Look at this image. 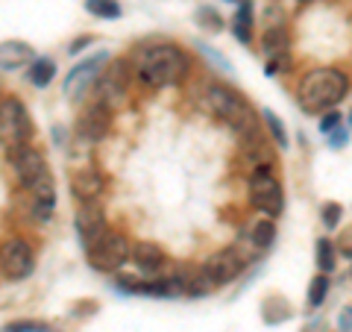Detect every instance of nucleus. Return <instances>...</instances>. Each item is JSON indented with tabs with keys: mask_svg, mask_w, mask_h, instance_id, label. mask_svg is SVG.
Returning <instances> with one entry per match:
<instances>
[{
	"mask_svg": "<svg viewBox=\"0 0 352 332\" xmlns=\"http://www.w3.org/2000/svg\"><path fill=\"white\" fill-rule=\"evenodd\" d=\"M36 50L27 41H3L0 44V71H12L21 65H32Z\"/></svg>",
	"mask_w": 352,
	"mask_h": 332,
	"instance_id": "17",
	"label": "nucleus"
},
{
	"mask_svg": "<svg viewBox=\"0 0 352 332\" xmlns=\"http://www.w3.org/2000/svg\"><path fill=\"white\" fill-rule=\"evenodd\" d=\"M94 94H97V101L106 103L109 109L124 106L126 94H129V65L124 59H115L109 68H103L97 74Z\"/></svg>",
	"mask_w": 352,
	"mask_h": 332,
	"instance_id": "7",
	"label": "nucleus"
},
{
	"mask_svg": "<svg viewBox=\"0 0 352 332\" xmlns=\"http://www.w3.org/2000/svg\"><path fill=\"white\" fill-rule=\"evenodd\" d=\"M244 271V259H241V253L232 250V247H226V250H217L214 256H208L203 262V273H206V280L214 285H226V282H232L235 276Z\"/></svg>",
	"mask_w": 352,
	"mask_h": 332,
	"instance_id": "11",
	"label": "nucleus"
},
{
	"mask_svg": "<svg viewBox=\"0 0 352 332\" xmlns=\"http://www.w3.org/2000/svg\"><path fill=\"white\" fill-rule=\"evenodd\" d=\"M203 106L214 118L223 121V124L232 129L235 136H241V138H256V132H258L256 112H252V106L238 92H232V88H226V85H220V83H212V85L206 88V94H203Z\"/></svg>",
	"mask_w": 352,
	"mask_h": 332,
	"instance_id": "3",
	"label": "nucleus"
},
{
	"mask_svg": "<svg viewBox=\"0 0 352 332\" xmlns=\"http://www.w3.org/2000/svg\"><path fill=\"white\" fill-rule=\"evenodd\" d=\"M112 112H115V109H109L100 101H94L91 106H85V112L80 115V121H76V136H80V141L97 145L100 138H106L109 127H112Z\"/></svg>",
	"mask_w": 352,
	"mask_h": 332,
	"instance_id": "10",
	"label": "nucleus"
},
{
	"mask_svg": "<svg viewBox=\"0 0 352 332\" xmlns=\"http://www.w3.org/2000/svg\"><path fill=\"white\" fill-rule=\"evenodd\" d=\"M340 212H344V209H340V203H326V206H323V227H326V229H335V227L340 224Z\"/></svg>",
	"mask_w": 352,
	"mask_h": 332,
	"instance_id": "28",
	"label": "nucleus"
},
{
	"mask_svg": "<svg viewBox=\"0 0 352 332\" xmlns=\"http://www.w3.org/2000/svg\"><path fill=\"white\" fill-rule=\"evenodd\" d=\"M138 80L150 85V88H168V85H179L188 80L191 74V59L188 53L176 44H156L147 48L138 56Z\"/></svg>",
	"mask_w": 352,
	"mask_h": 332,
	"instance_id": "1",
	"label": "nucleus"
},
{
	"mask_svg": "<svg viewBox=\"0 0 352 332\" xmlns=\"http://www.w3.org/2000/svg\"><path fill=\"white\" fill-rule=\"evenodd\" d=\"M250 203L267 218L282 215L285 194H282V183L276 180V174L270 171V165H256V168H252V174H250Z\"/></svg>",
	"mask_w": 352,
	"mask_h": 332,
	"instance_id": "4",
	"label": "nucleus"
},
{
	"mask_svg": "<svg viewBox=\"0 0 352 332\" xmlns=\"http://www.w3.org/2000/svg\"><path fill=\"white\" fill-rule=\"evenodd\" d=\"M340 127V115L338 112H332V109H329V112L320 118V132H335Z\"/></svg>",
	"mask_w": 352,
	"mask_h": 332,
	"instance_id": "29",
	"label": "nucleus"
},
{
	"mask_svg": "<svg viewBox=\"0 0 352 332\" xmlns=\"http://www.w3.org/2000/svg\"><path fill=\"white\" fill-rule=\"evenodd\" d=\"M261 48L270 56L267 74H279L285 65H288V48H291L288 30H285V27H270L267 32H264V39H261Z\"/></svg>",
	"mask_w": 352,
	"mask_h": 332,
	"instance_id": "13",
	"label": "nucleus"
},
{
	"mask_svg": "<svg viewBox=\"0 0 352 332\" xmlns=\"http://www.w3.org/2000/svg\"><path fill=\"white\" fill-rule=\"evenodd\" d=\"M103 188H106L103 174L94 171V168H82V171H76V174L71 176V191H74V197H76L80 203L97 200V197L103 194Z\"/></svg>",
	"mask_w": 352,
	"mask_h": 332,
	"instance_id": "15",
	"label": "nucleus"
},
{
	"mask_svg": "<svg viewBox=\"0 0 352 332\" xmlns=\"http://www.w3.org/2000/svg\"><path fill=\"white\" fill-rule=\"evenodd\" d=\"M74 227L76 232H80V238H82V245H94L97 238L106 232V212H103V206L91 200V203H82L80 209H76V218H74Z\"/></svg>",
	"mask_w": 352,
	"mask_h": 332,
	"instance_id": "12",
	"label": "nucleus"
},
{
	"mask_svg": "<svg viewBox=\"0 0 352 332\" xmlns=\"http://www.w3.org/2000/svg\"><path fill=\"white\" fill-rule=\"evenodd\" d=\"M30 136H32V121H30L27 106L12 94L3 97L0 101V145L12 150V147L27 145Z\"/></svg>",
	"mask_w": 352,
	"mask_h": 332,
	"instance_id": "5",
	"label": "nucleus"
},
{
	"mask_svg": "<svg viewBox=\"0 0 352 332\" xmlns=\"http://www.w3.org/2000/svg\"><path fill=\"white\" fill-rule=\"evenodd\" d=\"M3 332H53V329L47 324H38V320H15Z\"/></svg>",
	"mask_w": 352,
	"mask_h": 332,
	"instance_id": "27",
	"label": "nucleus"
},
{
	"mask_svg": "<svg viewBox=\"0 0 352 332\" xmlns=\"http://www.w3.org/2000/svg\"><path fill=\"white\" fill-rule=\"evenodd\" d=\"M340 253L352 259V227L344 232V236H340Z\"/></svg>",
	"mask_w": 352,
	"mask_h": 332,
	"instance_id": "30",
	"label": "nucleus"
},
{
	"mask_svg": "<svg viewBox=\"0 0 352 332\" xmlns=\"http://www.w3.org/2000/svg\"><path fill=\"white\" fill-rule=\"evenodd\" d=\"M197 21H200L206 30H212V32H217L220 24H223V21H220V15L214 12L212 6H200V9H197Z\"/></svg>",
	"mask_w": 352,
	"mask_h": 332,
	"instance_id": "26",
	"label": "nucleus"
},
{
	"mask_svg": "<svg viewBox=\"0 0 352 332\" xmlns=\"http://www.w3.org/2000/svg\"><path fill=\"white\" fill-rule=\"evenodd\" d=\"M338 256H335V247H332V241L329 238H320L317 241V268H320L323 273H332L335 271V262Z\"/></svg>",
	"mask_w": 352,
	"mask_h": 332,
	"instance_id": "22",
	"label": "nucleus"
},
{
	"mask_svg": "<svg viewBox=\"0 0 352 332\" xmlns=\"http://www.w3.org/2000/svg\"><path fill=\"white\" fill-rule=\"evenodd\" d=\"M94 39L91 36H85V39H80V41H74V48H71V53H80L82 48H85V44H91Z\"/></svg>",
	"mask_w": 352,
	"mask_h": 332,
	"instance_id": "33",
	"label": "nucleus"
},
{
	"mask_svg": "<svg viewBox=\"0 0 352 332\" xmlns=\"http://www.w3.org/2000/svg\"><path fill=\"white\" fill-rule=\"evenodd\" d=\"M273 238H276V227H273V220H258L256 227H252V245L256 247H270Z\"/></svg>",
	"mask_w": 352,
	"mask_h": 332,
	"instance_id": "23",
	"label": "nucleus"
},
{
	"mask_svg": "<svg viewBox=\"0 0 352 332\" xmlns=\"http://www.w3.org/2000/svg\"><path fill=\"white\" fill-rule=\"evenodd\" d=\"M30 191H32V215H36L38 220H50L53 209H56V188H53L50 174L41 176Z\"/></svg>",
	"mask_w": 352,
	"mask_h": 332,
	"instance_id": "16",
	"label": "nucleus"
},
{
	"mask_svg": "<svg viewBox=\"0 0 352 332\" xmlns=\"http://www.w3.org/2000/svg\"><path fill=\"white\" fill-rule=\"evenodd\" d=\"M300 3H308V0H300Z\"/></svg>",
	"mask_w": 352,
	"mask_h": 332,
	"instance_id": "35",
	"label": "nucleus"
},
{
	"mask_svg": "<svg viewBox=\"0 0 352 332\" xmlns=\"http://www.w3.org/2000/svg\"><path fill=\"white\" fill-rule=\"evenodd\" d=\"M32 268H36V256L24 238H6L0 245V271L6 280H27Z\"/></svg>",
	"mask_w": 352,
	"mask_h": 332,
	"instance_id": "8",
	"label": "nucleus"
},
{
	"mask_svg": "<svg viewBox=\"0 0 352 332\" xmlns=\"http://www.w3.org/2000/svg\"><path fill=\"white\" fill-rule=\"evenodd\" d=\"M349 121H352V115H349Z\"/></svg>",
	"mask_w": 352,
	"mask_h": 332,
	"instance_id": "36",
	"label": "nucleus"
},
{
	"mask_svg": "<svg viewBox=\"0 0 352 332\" xmlns=\"http://www.w3.org/2000/svg\"><path fill=\"white\" fill-rule=\"evenodd\" d=\"M129 241L120 236V232H103L100 238L94 241V245H88V262H91V268L103 271V273H112L118 268H124L129 262Z\"/></svg>",
	"mask_w": 352,
	"mask_h": 332,
	"instance_id": "6",
	"label": "nucleus"
},
{
	"mask_svg": "<svg viewBox=\"0 0 352 332\" xmlns=\"http://www.w3.org/2000/svg\"><path fill=\"white\" fill-rule=\"evenodd\" d=\"M85 9L94 18H109V21H115V18L124 15V9H120L118 0H85Z\"/></svg>",
	"mask_w": 352,
	"mask_h": 332,
	"instance_id": "21",
	"label": "nucleus"
},
{
	"mask_svg": "<svg viewBox=\"0 0 352 332\" xmlns=\"http://www.w3.org/2000/svg\"><path fill=\"white\" fill-rule=\"evenodd\" d=\"M106 65H109L106 53H97V56L80 62V65H76V68L68 74V80H65V94L80 97L85 88H88V83L97 80V74H100V68H106Z\"/></svg>",
	"mask_w": 352,
	"mask_h": 332,
	"instance_id": "14",
	"label": "nucleus"
},
{
	"mask_svg": "<svg viewBox=\"0 0 352 332\" xmlns=\"http://www.w3.org/2000/svg\"><path fill=\"white\" fill-rule=\"evenodd\" d=\"M232 32L241 44H250L252 41V3L250 0H241L238 12L232 18Z\"/></svg>",
	"mask_w": 352,
	"mask_h": 332,
	"instance_id": "19",
	"label": "nucleus"
},
{
	"mask_svg": "<svg viewBox=\"0 0 352 332\" xmlns=\"http://www.w3.org/2000/svg\"><path fill=\"white\" fill-rule=\"evenodd\" d=\"M349 92V76L338 68H314L296 85V103L308 115H320L335 109Z\"/></svg>",
	"mask_w": 352,
	"mask_h": 332,
	"instance_id": "2",
	"label": "nucleus"
},
{
	"mask_svg": "<svg viewBox=\"0 0 352 332\" xmlns=\"http://www.w3.org/2000/svg\"><path fill=\"white\" fill-rule=\"evenodd\" d=\"M9 168H12L15 180L21 188H32L41 176H47V165H44V156L30 147V145H21V147H12L9 150Z\"/></svg>",
	"mask_w": 352,
	"mask_h": 332,
	"instance_id": "9",
	"label": "nucleus"
},
{
	"mask_svg": "<svg viewBox=\"0 0 352 332\" xmlns=\"http://www.w3.org/2000/svg\"><path fill=\"white\" fill-rule=\"evenodd\" d=\"M229 3H241V0H229Z\"/></svg>",
	"mask_w": 352,
	"mask_h": 332,
	"instance_id": "34",
	"label": "nucleus"
},
{
	"mask_svg": "<svg viewBox=\"0 0 352 332\" xmlns=\"http://www.w3.org/2000/svg\"><path fill=\"white\" fill-rule=\"evenodd\" d=\"M326 294H329V280H326V273L320 276H314L311 285H308V306L317 309L323 300H326Z\"/></svg>",
	"mask_w": 352,
	"mask_h": 332,
	"instance_id": "25",
	"label": "nucleus"
},
{
	"mask_svg": "<svg viewBox=\"0 0 352 332\" xmlns=\"http://www.w3.org/2000/svg\"><path fill=\"white\" fill-rule=\"evenodd\" d=\"M338 324H340V329H344V332H352V306H346L344 312H340Z\"/></svg>",
	"mask_w": 352,
	"mask_h": 332,
	"instance_id": "31",
	"label": "nucleus"
},
{
	"mask_svg": "<svg viewBox=\"0 0 352 332\" xmlns=\"http://www.w3.org/2000/svg\"><path fill=\"white\" fill-rule=\"evenodd\" d=\"M344 145H346V132L344 129L332 132V147H344Z\"/></svg>",
	"mask_w": 352,
	"mask_h": 332,
	"instance_id": "32",
	"label": "nucleus"
},
{
	"mask_svg": "<svg viewBox=\"0 0 352 332\" xmlns=\"http://www.w3.org/2000/svg\"><path fill=\"white\" fill-rule=\"evenodd\" d=\"M264 124H267L270 136H273V141H276L279 147H288V132H285V127H282V121H279V115H276V112L264 109Z\"/></svg>",
	"mask_w": 352,
	"mask_h": 332,
	"instance_id": "24",
	"label": "nucleus"
},
{
	"mask_svg": "<svg viewBox=\"0 0 352 332\" xmlns=\"http://www.w3.org/2000/svg\"><path fill=\"white\" fill-rule=\"evenodd\" d=\"M132 262L138 264L144 273H156V271H162V264H164V250L159 247V245H153V241H138L135 247H132Z\"/></svg>",
	"mask_w": 352,
	"mask_h": 332,
	"instance_id": "18",
	"label": "nucleus"
},
{
	"mask_svg": "<svg viewBox=\"0 0 352 332\" xmlns=\"http://www.w3.org/2000/svg\"><path fill=\"white\" fill-rule=\"evenodd\" d=\"M53 76H56V62L53 59H32L30 65V83L36 88H44L53 83Z\"/></svg>",
	"mask_w": 352,
	"mask_h": 332,
	"instance_id": "20",
	"label": "nucleus"
}]
</instances>
